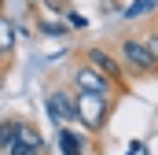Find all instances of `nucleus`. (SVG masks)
<instances>
[{"label": "nucleus", "mask_w": 158, "mask_h": 155, "mask_svg": "<svg viewBox=\"0 0 158 155\" xmlns=\"http://www.w3.org/2000/svg\"><path fill=\"white\" fill-rule=\"evenodd\" d=\"M114 52H118V59H121L129 78H158V59L151 55L143 33H121L114 41Z\"/></svg>", "instance_id": "1"}, {"label": "nucleus", "mask_w": 158, "mask_h": 155, "mask_svg": "<svg viewBox=\"0 0 158 155\" xmlns=\"http://www.w3.org/2000/svg\"><path fill=\"white\" fill-rule=\"evenodd\" d=\"M77 59H81V63H88V67H96L107 81H114V89H118L121 96H129V74H125V67H121V59H118V52H114V48L85 44V48L77 52Z\"/></svg>", "instance_id": "2"}, {"label": "nucleus", "mask_w": 158, "mask_h": 155, "mask_svg": "<svg viewBox=\"0 0 158 155\" xmlns=\"http://www.w3.org/2000/svg\"><path fill=\"white\" fill-rule=\"evenodd\" d=\"M114 96H103V92H77V111H81V126L88 137H99L107 129V122L114 115Z\"/></svg>", "instance_id": "3"}, {"label": "nucleus", "mask_w": 158, "mask_h": 155, "mask_svg": "<svg viewBox=\"0 0 158 155\" xmlns=\"http://www.w3.org/2000/svg\"><path fill=\"white\" fill-rule=\"evenodd\" d=\"M48 115L55 126H81V111H77V89L74 85H55V89H48Z\"/></svg>", "instance_id": "4"}, {"label": "nucleus", "mask_w": 158, "mask_h": 155, "mask_svg": "<svg viewBox=\"0 0 158 155\" xmlns=\"http://www.w3.org/2000/svg\"><path fill=\"white\" fill-rule=\"evenodd\" d=\"M70 85H74L77 92H103V96L121 100V92L114 89V81H107L96 67H88V63H81V59H77V67L70 70Z\"/></svg>", "instance_id": "5"}, {"label": "nucleus", "mask_w": 158, "mask_h": 155, "mask_svg": "<svg viewBox=\"0 0 158 155\" xmlns=\"http://www.w3.org/2000/svg\"><path fill=\"white\" fill-rule=\"evenodd\" d=\"M55 144H59V152L63 155H88L85 152V137H77L74 129H55Z\"/></svg>", "instance_id": "6"}, {"label": "nucleus", "mask_w": 158, "mask_h": 155, "mask_svg": "<svg viewBox=\"0 0 158 155\" xmlns=\"http://www.w3.org/2000/svg\"><path fill=\"white\" fill-rule=\"evenodd\" d=\"M22 122H26V118H19V115L0 118V152H11V144L19 140V129H22Z\"/></svg>", "instance_id": "7"}, {"label": "nucleus", "mask_w": 158, "mask_h": 155, "mask_svg": "<svg viewBox=\"0 0 158 155\" xmlns=\"http://www.w3.org/2000/svg\"><path fill=\"white\" fill-rule=\"evenodd\" d=\"M15 22H11V15H4L0 11V55H15Z\"/></svg>", "instance_id": "8"}, {"label": "nucleus", "mask_w": 158, "mask_h": 155, "mask_svg": "<svg viewBox=\"0 0 158 155\" xmlns=\"http://www.w3.org/2000/svg\"><path fill=\"white\" fill-rule=\"evenodd\" d=\"M33 15H37V30L44 37H63L66 26H70V22H59V19H44V11H33Z\"/></svg>", "instance_id": "9"}, {"label": "nucleus", "mask_w": 158, "mask_h": 155, "mask_svg": "<svg viewBox=\"0 0 158 155\" xmlns=\"http://www.w3.org/2000/svg\"><path fill=\"white\" fill-rule=\"evenodd\" d=\"M155 11H158V0H132L129 11H125V19H147Z\"/></svg>", "instance_id": "10"}, {"label": "nucleus", "mask_w": 158, "mask_h": 155, "mask_svg": "<svg viewBox=\"0 0 158 155\" xmlns=\"http://www.w3.org/2000/svg\"><path fill=\"white\" fill-rule=\"evenodd\" d=\"M37 4L48 11V15H55V19H66V15L74 11V4H70V0H37Z\"/></svg>", "instance_id": "11"}, {"label": "nucleus", "mask_w": 158, "mask_h": 155, "mask_svg": "<svg viewBox=\"0 0 158 155\" xmlns=\"http://www.w3.org/2000/svg\"><path fill=\"white\" fill-rule=\"evenodd\" d=\"M143 41H147V48H151V55L158 59V19H151V26H147V33H143Z\"/></svg>", "instance_id": "12"}, {"label": "nucleus", "mask_w": 158, "mask_h": 155, "mask_svg": "<svg viewBox=\"0 0 158 155\" xmlns=\"http://www.w3.org/2000/svg\"><path fill=\"white\" fill-rule=\"evenodd\" d=\"M66 22H70V30H85V26H88V22L81 19L77 11H70V15H66Z\"/></svg>", "instance_id": "13"}, {"label": "nucleus", "mask_w": 158, "mask_h": 155, "mask_svg": "<svg viewBox=\"0 0 158 155\" xmlns=\"http://www.w3.org/2000/svg\"><path fill=\"white\" fill-rule=\"evenodd\" d=\"M129 155H151V152H147V144H140V140H132V144H129Z\"/></svg>", "instance_id": "14"}]
</instances>
